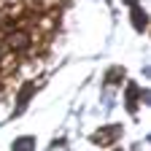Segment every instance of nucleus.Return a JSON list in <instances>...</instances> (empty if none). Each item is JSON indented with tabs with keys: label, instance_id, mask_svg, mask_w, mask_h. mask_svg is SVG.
<instances>
[{
	"label": "nucleus",
	"instance_id": "nucleus-1",
	"mask_svg": "<svg viewBox=\"0 0 151 151\" xmlns=\"http://www.w3.org/2000/svg\"><path fill=\"white\" fill-rule=\"evenodd\" d=\"M14 151H35V138H16Z\"/></svg>",
	"mask_w": 151,
	"mask_h": 151
},
{
	"label": "nucleus",
	"instance_id": "nucleus-2",
	"mask_svg": "<svg viewBox=\"0 0 151 151\" xmlns=\"http://www.w3.org/2000/svg\"><path fill=\"white\" fill-rule=\"evenodd\" d=\"M32 92H35V84H27V89H24V94L16 100V111H24V105H27V100L32 97Z\"/></svg>",
	"mask_w": 151,
	"mask_h": 151
},
{
	"label": "nucleus",
	"instance_id": "nucleus-3",
	"mask_svg": "<svg viewBox=\"0 0 151 151\" xmlns=\"http://www.w3.org/2000/svg\"><path fill=\"white\" fill-rule=\"evenodd\" d=\"M8 43H11V49H24V46H27V35H24V32L11 35V38H8Z\"/></svg>",
	"mask_w": 151,
	"mask_h": 151
},
{
	"label": "nucleus",
	"instance_id": "nucleus-4",
	"mask_svg": "<svg viewBox=\"0 0 151 151\" xmlns=\"http://www.w3.org/2000/svg\"><path fill=\"white\" fill-rule=\"evenodd\" d=\"M135 27L143 30V11H140V8H135Z\"/></svg>",
	"mask_w": 151,
	"mask_h": 151
},
{
	"label": "nucleus",
	"instance_id": "nucleus-5",
	"mask_svg": "<svg viewBox=\"0 0 151 151\" xmlns=\"http://www.w3.org/2000/svg\"><path fill=\"white\" fill-rule=\"evenodd\" d=\"M127 3H129V6H138V0H127Z\"/></svg>",
	"mask_w": 151,
	"mask_h": 151
}]
</instances>
